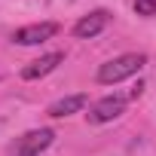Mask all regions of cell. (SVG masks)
I'll return each mask as SVG.
<instances>
[{"mask_svg":"<svg viewBox=\"0 0 156 156\" xmlns=\"http://www.w3.org/2000/svg\"><path fill=\"white\" fill-rule=\"evenodd\" d=\"M126 104H129L126 95H107V98H101V101L92 107L89 122H110V119H116V116L126 113Z\"/></svg>","mask_w":156,"mask_h":156,"instance_id":"277c9868","label":"cell"},{"mask_svg":"<svg viewBox=\"0 0 156 156\" xmlns=\"http://www.w3.org/2000/svg\"><path fill=\"white\" fill-rule=\"evenodd\" d=\"M107 22H110V16H107L104 9H95V12L83 16L80 22L73 25V34L80 37V40H92V37H98V34L107 28Z\"/></svg>","mask_w":156,"mask_h":156,"instance_id":"5b68a950","label":"cell"},{"mask_svg":"<svg viewBox=\"0 0 156 156\" xmlns=\"http://www.w3.org/2000/svg\"><path fill=\"white\" fill-rule=\"evenodd\" d=\"M58 34V22H37V25H28V28H19L12 34V40L19 46H37V43H46Z\"/></svg>","mask_w":156,"mask_h":156,"instance_id":"3957f363","label":"cell"},{"mask_svg":"<svg viewBox=\"0 0 156 156\" xmlns=\"http://www.w3.org/2000/svg\"><path fill=\"white\" fill-rule=\"evenodd\" d=\"M52 141H55V132L52 129H34V132L16 138V144L9 147V156H40Z\"/></svg>","mask_w":156,"mask_h":156,"instance_id":"7a4b0ae2","label":"cell"},{"mask_svg":"<svg viewBox=\"0 0 156 156\" xmlns=\"http://www.w3.org/2000/svg\"><path fill=\"white\" fill-rule=\"evenodd\" d=\"M132 3H135V12L138 16H156V0H132Z\"/></svg>","mask_w":156,"mask_h":156,"instance_id":"ba28073f","label":"cell"},{"mask_svg":"<svg viewBox=\"0 0 156 156\" xmlns=\"http://www.w3.org/2000/svg\"><path fill=\"white\" fill-rule=\"evenodd\" d=\"M144 64H147V55H144V52L119 55V58H113V61H107V64H101V67H98V83H104V86L122 83V80H129V76L141 73V67H144Z\"/></svg>","mask_w":156,"mask_h":156,"instance_id":"6da1fadb","label":"cell"},{"mask_svg":"<svg viewBox=\"0 0 156 156\" xmlns=\"http://www.w3.org/2000/svg\"><path fill=\"white\" fill-rule=\"evenodd\" d=\"M61 61H64V55H61V52H49V55H40L37 61H31L28 67H22V80H40V76L52 73V70H55Z\"/></svg>","mask_w":156,"mask_h":156,"instance_id":"8992f818","label":"cell"},{"mask_svg":"<svg viewBox=\"0 0 156 156\" xmlns=\"http://www.w3.org/2000/svg\"><path fill=\"white\" fill-rule=\"evenodd\" d=\"M86 101H89V98H86L83 92H76V95H64V98L52 101V104L46 107V113H49L52 119H61V116H70V113H76V110H83Z\"/></svg>","mask_w":156,"mask_h":156,"instance_id":"52a82bcc","label":"cell"}]
</instances>
